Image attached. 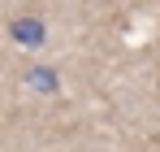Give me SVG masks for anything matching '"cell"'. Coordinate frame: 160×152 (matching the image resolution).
Returning a JSON list of instances; mask_svg holds the SVG:
<instances>
[{"mask_svg":"<svg viewBox=\"0 0 160 152\" xmlns=\"http://www.w3.org/2000/svg\"><path fill=\"white\" fill-rule=\"evenodd\" d=\"M9 35H13V44H22V48H39V44L48 39L43 22H39V18H30V13L13 18V22H9Z\"/></svg>","mask_w":160,"mask_h":152,"instance_id":"obj_1","label":"cell"}]
</instances>
